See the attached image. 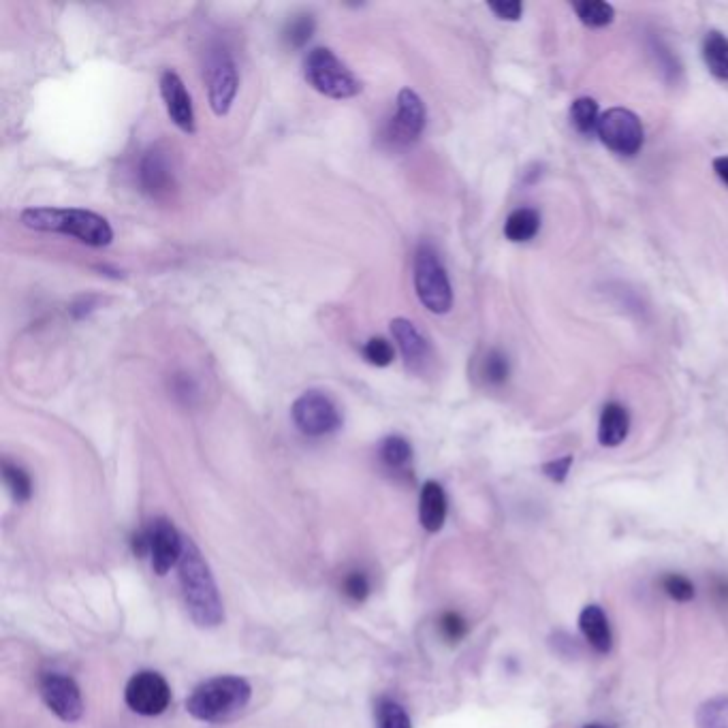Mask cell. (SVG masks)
Returning a JSON list of instances; mask_svg holds the SVG:
<instances>
[{"instance_id": "cell-1", "label": "cell", "mask_w": 728, "mask_h": 728, "mask_svg": "<svg viewBox=\"0 0 728 728\" xmlns=\"http://www.w3.org/2000/svg\"><path fill=\"white\" fill-rule=\"evenodd\" d=\"M178 571L184 605L191 620L199 628H216L223 624L225 607L223 600H220L214 575L193 541H184Z\"/></svg>"}, {"instance_id": "cell-2", "label": "cell", "mask_w": 728, "mask_h": 728, "mask_svg": "<svg viewBox=\"0 0 728 728\" xmlns=\"http://www.w3.org/2000/svg\"><path fill=\"white\" fill-rule=\"evenodd\" d=\"M20 223L33 231L75 237L92 248L109 246L114 240V229L103 216L79 208H28L22 212Z\"/></svg>"}, {"instance_id": "cell-3", "label": "cell", "mask_w": 728, "mask_h": 728, "mask_svg": "<svg viewBox=\"0 0 728 728\" xmlns=\"http://www.w3.org/2000/svg\"><path fill=\"white\" fill-rule=\"evenodd\" d=\"M252 688L244 677L220 675L208 679L186 699V711L201 722H229L248 705Z\"/></svg>"}, {"instance_id": "cell-4", "label": "cell", "mask_w": 728, "mask_h": 728, "mask_svg": "<svg viewBox=\"0 0 728 728\" xmlns=\"http://www.w3.org/2000/svg\"><path fill=\"white\" fill-rule=\"evenodd\" d=\"M306 82L329 99H353L361 92V82L329 47H314L304 62Z\"/></svg>"}, {"instance_id": "cell-5", "label": "cell", "mask_w": 728, "mask_h": 728, "mask_svg": "<svg viewBox=\"0 0 728 728\" xmlns=\"http://www.w3.org/2000/svg\"><path fill=\"white\" fill-rule=\"evenodd\" d=\"M413 280L419 302L434 314H447L453 306V289L445 265L430 244H421L415 252Z\"/></svg>"}, {"instance_id": "cell-6", "label": "cell", "mask_w": 728, "mask_h": 728, "mask_svg": "<svg viewBox=\"0 0 728 728\" xmlns=\"http://www.w3.org/2000/svg\"><path fill=\"white\" fill-rule=\"evenodd\" d=\"M291 417L297 430L312 438L334 434L342 425L338 406L323 391H306L299 395L291 406Z\"/></svg>"}, {"instance_id": "cell-7", "label": "cell", "mask_w": 728, "mask_h": 728, "mask_svg": "<svg viewBox=\"0 0 728 728\" xmlns=\"http://www.w3.org/2000/svg\"><path fill=\"white\" fill-rule=\"evenodd\" d=\"M205 86H208L210 107L216 116H227L237 94V67L227 47L216 45L205 56Z\"/></svg>"}, {"instance_id": "cell-8", "label": "cell", "mask_w": 728, "mask_h": 728, "mask_svg": "<svg viewBox=\"0 0 728 728\" xmlns=\"http://www.w3.org/2000/svg\"><path fill=\"white\" fill-rule=\"evenodd\" d=\"M596 135L611 152L622 156H635L645 139L639 116L624 107H613L600 116Z\"/></svg>"}, {"instance_id": "cell-9", "label": "cell", "mask_w": 728, "mask_h": 728, "mask_svg": "<svg viewBox=\"0 0 728 728\" xmlns=\"http://www.w3.org/2000/svg\"><path fill=\"white\" fill-rule=\"evenodd\" d=\"M124 701L139 716H161L171 703V688L161 673L141 671L126 684Z\"/></svg>"}, {"instance_id": "cell-10", "label": "cell", "mask_w": 728, "mask_h": 728, "mask_svg": "<svg viewBox=\"0 0 728 728\" xmlns=\"http://www.w3.org/2000/svg\"><path fill=\"white\" fill-rule=\"evenodd\" d=\"M395 103L398 107H395V116L389 122L387 137L395 146H413L425 129V105L419 94L410 88H402Z\"/></svg>"}, {"instance_id": "cell-11", "label": "cell", "mask_w": 728, "mask_h": 728, "mask_svg": "<svg viewBox=\"0 0 728 728\" xmlns=\"http://www.w3.org/2000/svg\"><path fill=\"white\" fill-rule=\"evenodd\" d=\"M41 696L47 709L62 722H77L84 716V699L77 684L62 673H47L41 679Z\"/></svg>"}, {"instance_id": "cell-12", "label": "cell", "mask_w": 728, "mask_h": 728, "mask_svg": "<svg viewBox=\"0 0 728 728\" xmlns=\"http://www.w3.org/2000/svg\"><path fill=\"white\" fill-rule=\"evenodd\" d=\"M139 186L152 199H165L176 188V171L169 152L163 146H152L139 163Z\"/></svg>"}, {"instance_id": "cell-13", "label": "cell", "mask_w": 728, "mask_h": 728, "mask_svg": "<svg viewBox=\"0 0 728 728\" xmlns=\"http://www.w3.org/2000/svg\"><path fill=\"white\" fill-rule=\"evenodd\" d=\"M150 536H152V547H150L152 568L158 577H163L180 562L184 541L169 519H154L150 524Z\"/></svg>"}, {"instance_id": "cell-14", "label": "cell", "mask_w": 728, "mask_h": 728, "mask_svg": "<svg viewBox=\"0 0 728 728\" xmlns=\"http://www.w3.org/2000/svg\"><path fill=\"white\" fill-rule=\"evenodd\" d=\"M161 97L165 101L171 122L184 133H195V112L182 77L173 71H165L161 77Z\"/></svg>"}, {"instance_id": "cell-15", "label": "cell", "mask_w": 728, "mask_h": 728, "mask_svg": "<svg viewBox=\"0 0 728 728\" xmlns=\"http://www.w3.org/2000/svg\"><path fill=\"white\" fill-rule=\"evenodd\" d=\"M391 334L395 344L402 351V357L408 368L419 370L430 361V342L417 329V325L408 319H393L391 321Z\"/></svg>"}, {"instance_id": "cell-16", "label": "cell", "mask_w": 728, "mask_h": 728, "mask_svg": "<svg viewBox=\"0 0 728 728\" xmlns=\"http://www.w3.org/2000/svg\"><path fill=\"white\" fill-rule=\"evenodd\" d=\"M419 519L427 532H438L447 519V494L440 483L427 481L419 498Z\"/></svg>"}, {"instance_id": "cell-17", "label": "cell", "mask_w": 728, "mask_h": 728, "mask_svg": "<svg viewBox=\"0 0 728 728\" xmlns=\"http://www.w3.org/2000/svg\"><path fill=\"white\" fill-rule=\"evenodd\" d=\"M630 432V415L626 406L609 402L598 421V442L603 447H620Z\"/></svg>"}, {"instance_id": "cell-18", "label": "cell", "mask_w": 728, "mask_h": 728, "mask_svg": "<svg viewBox=\"0 0 728 728\" xmlns=\"http://www.w3.org/2000/svg\"><path fill=\"white\" fill-rule=\"evenodd\" d=\"M579 628H581V635L585 637V641H588L598 654H607L611 650V645H613L611 626H609L605 611L598 605L583 607V611L579 615Z\"/></svg>"}, {"instance_id": "cell-19", "label": "cell", "mask_w": 728, "mask_h": 728, "mask_svg": "<svg viewBox=\"0 0 728 728\" xmlns=\"http://www.w3.org/2000/svg\"><path fill=\"white\" fill-rule=\"evenodd\" d=\"M703 60L720 82H728V39L720 30H709L703 39Z\"/></svg>"}, {"instance_id": "cell-20", "label": "cell", "mask_w": 728, "mask_h": 728, "mask_svg": "<svg viewBox=\"0 0 728 728\" xmlns=\"http://www.w3.org/2000/svg\"><path fill=\"white\" fill-rule=\"evenodd\" d=\"M541 231V214L532 208L515 210L504 223V235L509 242L524 244Z\"/></svg>"}, {"instance_id": "cell-21", "label": "cell", "mask_w": 728, "mask_h": 728, "mask_svg": "<svg viewBox=\"0 0 728 728\" xmlns=\"http://www.w3.org/2000/svg\"><path fill=\"white\" fill-rule=\"evenodd\" d=\"M316 30V20L310 13H297L287 22L282 30V41L293 50H302V47L312 39Z\"/></svg>"}, {"instance_id": "cell-22", "label": "cell", "mask_w": 728, "mask_h": 728, "mask_svg": "<svg viewBox=\"0 0 728 728\" xmlns=\"http://www.w3.org/2000/svg\"><path fill=\"white\" fill-rule=\"evenodd\" d=\"M378 455H381V462L387 468L404 470L408 466V462L413 460V447H410V442L406 438H402V436H387L381 442Z\"/></svg>"}, {"instance_id": "cell-23", "label": "cell", "mask_w": 728, "mask_h": 728, "mask_svg": "<svg viewBox=\"0 0 728 728\" xmlns=\"http://www.w3.org/2000/svg\"><path fill=\"white\" fill-rule=\"evenodd\" d=\"M600 114L598 112V103L590 97H581L573 103L571 107V124L577 129V133L581 135H592L598 131V122H600Z\"/></svg>"}, {"instance_id": "cell-24", "label": "cell", "mask_w": 728, "mask_h": 728, "mask_svg": "<svg viewBox=\"0 0 728 728\" xmlns=\"http://www.w3.org/2000/svg\"><path fill=\"white\" fill-rule=\"evenodd\" d=\"M577 11V18L590 28H603L609 26L615 18V9L603 0H581L573 5Z\"/></svg>"}, {"instance_id": "cell-25", "label": "cell", "mask_w": 728, "mask_h": 728, "mask_svg": "<svg viewBox=\"0 0 728 728\" xmlns=\"http://www.w3.org/2000/svg\"><path fill=\"white\" fill-rule=\"evenodd\" d=\"M699 728H728V696H716L705 701L696 711Z\"/></svg>"}, {"instance_id": "cell-26", "label": "cell", "mask_w": 728, "mask_h": 728, "mask_svg": "<svg viewBox=\"0 0 728 728\" xmlns=\"http://www.w3.org/2000/svg\"><path fill=\"white\" fill-rule=\"evenodd\" d=\"M509 374H511V366H509V359H506L504 353L500 351H489L483 361H481V376L483 381L487 385H504L506 381H509Z\"/></svg>"}, {"instance_id": "cell-27", "label": "cell", "mask_w": 728, "mask_h": 728, "mask_svg": "<svg viewBox=\"0 0 728 728\" xmlns=\"http://www.w3.org/2000/svg\"><path fill=\"white\" fill-rule=\"evenodd\" d=\"M3 479H5L15 502H28L30 496H33V481H30L28 472L24 468L5 462L3 464Z\"/></svg>"}, {"instance_id": "cell-28", "label": "cell", "mask_w": 728, "mask_h": 728, "mask_svg": "<svg viewBox=\"0 0 728 728\" xmlns=\"http://www.w3.org/2000/svg\"><path fill=\"white\" fill-rule=\"evenodd\" d=\"M376 728H413L406 709L391 699H381L376 707Z\"/></svg>"}, {"instance_id": "cell-29", "label": "cell", "mask_w": 728, "mask_h": 728, "mask_svg": "<svg viewBox=\"0 0 728 728\" xmlns=\"http://www.w3.org/2000/svg\"><path fill=\"white\" fill-rule=\"evenodd\" d=\"M662 590L667 592L669 598L677 600V603H688V600H692L696 594L694 583L688 577L675 573L662 577Z\"/></svg>"}, {"instance_id": "cell-30", "label": "cell", "mask_w": 728, "mask_h": 728, "mask_svg": "<svg viewBox=\"0 0 728 728\" xmlns=\"http://www.w3.org/2000/svg\"><path fill=\"white\" fill-rule=\"evenodd\" d=\"M363 357L376 368H387L395 357V351L385 338H370L363 346Z\"/></svg>"}, {"instance_id": "cell-31", "label": "cell", "mask_w": 728, "mask_h": 728, "mask_svg": "<svg viewBox=\"0 0 728 728\" xmlns=\"http://www.w3.org/2000/svg\"><path fill=\"white\" fill-rule=\"evenodd\" d=\"M440 632L447 641L457 643V641H462L466 637L468 624H466V620L460 613L449 611V613H445L440 617Z\"/></svg>"}, {"instance_id": "cell-32", "label": "cell", "mask_w": 728, "mask_h": 728, "mask_svg": "<svg viewBox=\"0 0 728 728\" xmlns=\"http://www.w3.org/2000/svg\"><path fill=\"white\" fill-rule=\"evenodd\" d=\"M342 592H344V596L348 600H353V603H363V600H366L368 594H370V581H368L366 575L355 571V573H351L344 579Z\"/></svg>"}, {"instance_id": "cell-33", "label": "cell", "mask_w": 728, "mask_h": 728, "mask_svg": "<svg viewBox=\"0 0 728 728\" xmlns=\"http://www.w3.org/2000/svg\"><path fill=\"white\" fill-rule=\"evenodd\" d=\"M489 11L496 13V18L506 22H517L524 13V5L519 0H500V3H489Z\"/></svg>"}, {"instance_id": "cell-34", "label": "cell", "mask_w": 728, "mask_h": 728, "mask_svg": "<svg viewBox=\"0 0 728 728\" xmlns=\"http://www.w3.org/2000/svg\"><path fill=\"white\" fill-rule=\"evenodd\" d=\"M571 466H573V457L566 455V457H560V460H553V462H547L543 464V474L547 479H551L553 483H564L568 472H571Z\"/></svg>"}, {"instance_id": "cell-35", "label": "cell", "mask_w": 728, "mask_h": 728, "mask_svg": "<svg viewBox=\"0 0 728 728\" xmlns=\"http://www.w3.org/2000/svg\"><path fill=\"white\" fill-rule=\"evenodd\" d=\"M131 547L137 558H146L150 556V547H152V536H150V526L141 528L133 534L131 538Z\"/></svg>"}, {"instance_id": "cell-36", "label": "cell", "mask_w": 728, "mask_h": 728, "mask_svg": "<svg viewBox=\"0 0 728 728\" xmlns=\"http://www.w3.org/2000/svg\"><path fill=\"white\" fill-rule=\"evenodd\" d=\"M92 308H94V297H82L79 302H75L71 306V314L75 316V319H82V316H86Z\"/></svg>"}, {"instance_id": "cell-37", "label": "cell", "mask_w": 728, "mask_h": 728, "mask_svg": "<svg viewBox=\"0 0 728 728\" xmlns=\"http://www.w3.org/2000/svg\"><path fill=\"white\" fill-rule=\"evenodd\" d=\"M714 171H716V176L728 186V156L714 158Z\"/></svg>"}, {"instance_id": "cell-38", "label": "cell", "mask_w": 728, "mask_h": 728, "mask_svg": "<svg viewBox=\"0 0 728 728\" xmlns=\"http://www.w3.org/2000/svg\"><path fill=\"white\" fill-rule=\"evenodd\" d=\"M714 592L716 596H720L722 603H728V581L726 579H716V585H714Z\"/></svg>"}, {"instance_id": "cell-39", "label": "cell", "mask_w": 728, "mask_h": 728, "mask_svg": "<svg viewBox=\"0 0 728 728\" xmlns=\"http://www.w3.org/2000/svg\"><path fill=\"white\" fill-rule=\"evenodd\" d=\"M583 728H609V726H605V724H585Z\"/></svg>"}]
</instances>
